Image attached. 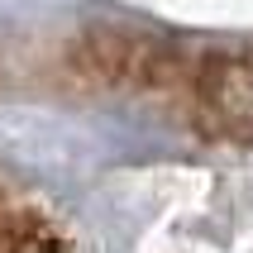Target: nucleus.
<instances>
[{
	"mask_svg": "<svg viewBox=\"0 0 253 253\" xmlns=\"http://www.w3.org/2000/svg\"><path fill=\"white\" fill-rule=\"evenodd\" d=\"M211 100L229 120H253V67H234L229 77H211Z\"/></svg>",
	"mask_w": 253,
	"mask_h": 253,
	"instance_id": "1",
	"label": "nucleus"
}]
</instances>
